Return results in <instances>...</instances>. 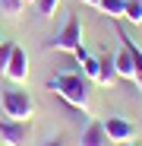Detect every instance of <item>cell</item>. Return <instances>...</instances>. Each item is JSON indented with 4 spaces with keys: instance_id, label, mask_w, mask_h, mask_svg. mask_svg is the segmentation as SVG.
Segmentation results:
<instances>
[{
    "instance_id": "1",
    "label": "cell",
    "mask_w": 142,
    "mask_h": 146,
    "mask_svg": "<svg viewBox=\"0 0 142 146\" xmlns=\"http://www.w3.org/2000/svg\"><path fill=\"white\" fill-rule=\"evenodd\" d=\"M47 89L54 95H60L69 108H79L82 114L92 108V86H88V80L79 70H63L57 76H51L47 80Z\"/></svg>"
},
{
    "instance_id": "2",
    "label": "cell",
    "mask_w": 142,
    "mask_h": 146,
    "mask_svg": "<svg viewBox=\"0 0 142 146\" xmlns=\"http://www.w3.org/2000/svg\"><path fill=\"white\" fill-rule=\"evenodd\" d=\"M0 105H3V114L13 121H32V114H35V102L26 89H3Z\"/></svg>"
},
{
    "instance_id": "3",
    "label": "cell",
    "mask_w": 142,
    "mask_h": 146,
    "mask_svg": "<svg viewBox=\"0 0 142 146\" xmlns=\"http://www.w3.org/2000/svg\"><path fill=\"white\" fill-rule=\"evenodd\" d=\"M47 48H57V51H69V54H73L76 48H82V22H79V16H76V13L66 19V26H63V29H60L51 41H47Z\"/></svg>"
},
{
    "instance_id": "4",
    "label": "cell",
    "mask_w": 142,
    "mask_h": 146,
    "mask_svg": "<svg viewBox=\"0 0 142 146\" xmlns=\"http://www.w3.org/2000/svg\"><path fill=\"white\" fill-rule=\"evenodd\" d=\"M32 137V121H13V117H0V140L7 146H26Z\"/></svg>"
},
{
    "instance_id": "5",
    "label": "cell",
    "mask_w": 142,
    "mask_h": 146,
    "mask_svg": "<svg viewBox=\"0 0 142 146\" xmlns=\"http://www.w3.org/2000/svg\"><path fill=\"white\" fill-rule=\"evenodd\" d=\"M3 76L16 86H26L29 83V54L22 51L19 44H13V54H10V64H7V73Z\"/></svg>"
},
{
    "instance_id": "6",
    "label": "cell",
    "mask_w": 142,
    "mask_h": 146,
    "mask_svg": "<svg viewBox=\"0 0 142 146\" xmlns=\"http://www.w3.org/2000/svg\"><path fill=\"white\" fill-rule=\"evenodd\" d=\"M104 130H107L111 143H120V146L133 143V137H136V124L126 117H104Z\"/></svg>"
},
{
    "instance_id": "7",
    "label": "cell",
    "mask_w": 142,
    "mask_h": 146,
    "mask_svg": "<svg viewBox=\"0 0 142 146\" xmlns=\"http://www.w3.org/2000/svg\"><path fill=\"white\" fill-rule=\"evenodd\" d=\"M79 146H114L107 130H104V121H88L82 137H79Z\"/></svg>"
},
{
    "instance_id": "8",
    "label": "cell",
    "mask_w": 142,
    "mask_h": 146,
    "mask_svg": "<svg viewBox=\"0 0 142 146\" xmlns=\"http://www.w3.org/2000/svg\"><path fill=\"white\" fill-rule=\"evenodd\" d=\"M114 70H117V76H120V80L136 83V64H133V54L126 51V44H123V41H120V51L114 54Z\"/></svg>"
},
{
    "instance_id": "9",
    "label": "cell",
    "mask_w": 142,
    "mask_h": 146,
    "mask_svg": "<svg viewBox=\"0 0 142 146\" xmlns=\"http://www.w3.org/2000/svg\"><path fill=\"white\" fill-rule=\"evenodd\" d=\"M117 35H120V41L126 44V51L133 54V64H136V86L142 89V48H139L136 41H130V35H126L123 29H117Z\"/></svg>"
},
{
    "instance_id": "10",
    "label": "cell",
    "mask_w": 142,
    "mask_h": 146,
    "mask_svg": "<svg viewBox=\"0 0 142 146\" xmlns=\"http://www.w3.org/2000/svg\"><path fill=\"white\" fill-rule=\"evenodd\" d=\"M98 10L111 19H123L126 13V0H98Z\"/></svg>"
},
{
    "instance_id": "11",
    "label": "cell",
    "mask_w": 142,
    "mask_h": 146,
    "mask_svg": "<svg viewBox=\"0 0 142 146\" xmlns=\"http://www.w3.org/2000/svg\"><path fill=\"white\" fill-rule=\"evenodd\" d=\"M117 80V70H114V57H101V73H98V86H114Z\"/></svg>"
},
{
    "instance_id": "12",
    "label": "cell",
    "mask_w": 142,
    "mask_h": 146,
    "mask_svg": "<svg viewBox=\"0 0 142 146\" xmlns=\"http://www.w3.org/2000/svg\"><path fill=\"white\" fill-rule=\"evenodd\" d=\"M98 73H101V57L85 54V60H82V76H85L88 83H98Z\"/></svg>"
},
{
    "instance_id": "13",
    "label": "cell",
    "mask_w": 142,
    "mask_h": 146,
    "mask_svg": "<svg viewBox=\"0 0 142 146\" xmlns=\"http://www.w3.org/2000/svg\"><path fill=\"white\" fill-rule=\"evenodd\" d=\"M123 19H130V22H136V26H139V22H142V0H130Z\"/></svg>"
},
{
    "instance_id": "14",
    "label": "cell",
    "mask_w": 142,
    "mask_h": 146,
    "mask_svg": "<svg viewBox=\"0 0 142 146\" xmlns=\"http://www.w3.org/2000/svg\"><path fill=\"white\" fill-rule=\"evenodd\" d=\"M38 3V13L44 16V19H51L54 13H57V7H60V0H35Z\"/></svg>"
},
{
    "instance_id": "15",
    "label": "cell",
    "mask_w": 142,
    "mask_h": 146,
    "mask_svg": "<svg viewBox=\"0 0 142 146\" xmlns=\"http://www.w3.org/2000/svg\"><path fill=\"white\" fill-rule=\"evenodd\" d=\"M10 54H13V41H3V44H0V76H3V73H7Z\"/></svg>"
},
{
    "instance_id": "16",
    "label": "cell",
    "mask_w": 142,
    "mask_h": 146,
    "mask_svg": "<svg viewBox=\"0 0 142 146\" xmlns=\"http://www.w3.org/2000/svg\"><path fill=\"white\" fill-rule=\"evenodd\" d=\"M0 3L10 10V16H19V10H22V3H19V0H0Z\"/></svg>"
},
{
    "instance_id": "17",
    "label": "cell",
    "mask_w": 142,
    "mask_h": 146,
    "mask_svg": "<svg viewBox=\"0 0 142 146\" xmlns=\"http://www.w3.org/2000/svg\"><path fill=\"white\" fill-rule=\"evenodd\" d=\"M41 146H66V140L63 137H51V140H44Z\"/></svg>"
},
{
    "instance_id": "18",
    "label": "cell",
    "mask_w": 142,
    "mask_h": 146,
    "mask_svg": "<svg viewBox=\"0 0 142 146\" xmlns=\"http://www.w3.org/2000/svg\"><path fill=\"white\" fill-rule=\"evenodd\" d=\"M82 3H85V7H95V10H98V0H82Z\"/></svg>"
},
{
    "instance_id": "19",
    "label": "cell",
    "mask_w": 142,
    "mask_h": 146,
    "mask_svg": "<svg viewBox=\"0 0 142 146\" xmlns=\"http://www.w3.org/2000/svg\"><path fill=\"white\" fill-rule=\"evenodd\" d=\"M19 3H22V7H26V3H35V0H19Z\"/></svg>"
},
{
    "instance_id": "20",
    "label": "cell",
    "mask_w": 142,
    "mask_h": 146,
    "mask_svg": "<svg viewBox=\"0 0 142 146\" xmlns=\"http://www.w3.org/2000/svg\"><path fill=\"white\" fill-rule=\"evenodd\" d=\"M123 146H136V143H123Z\"/></svg>"
},
{
    "instance_id": "21",
    "label": "cell",
    "mask_w": 142,
    "mask_h": 146,
    "mask_svg": "<svg viewBox=\"0 0 142 146\" xmlns=\"http://www.w3.org/2000/svg\"><path fill=\"white\" fill-rule=\"evenodd\" d=\"M0 44H3V35H0Z\"/></svg>"
}]
</instances>
